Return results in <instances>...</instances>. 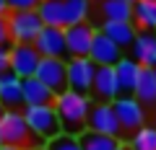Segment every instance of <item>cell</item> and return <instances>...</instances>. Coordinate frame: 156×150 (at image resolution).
I'll return each instance as SVG.
<instances>
[{
  "instance_id": "83f0119b",
  "label": "cell",
  "mask_w": 156,
  "mask_h": 150,
  "mask_svg": "<svg viewBox=\"0 0 156 150\" xmlns=\"http://www.w3.org/2000/svg\"><path fill=\"white\" fill-rule=\"evenodd\" d=\"M11 47H0V75L11 72Z\"/></svg>"
},
{
  "instance_id": "603a6c76",
  "label": "cell",
  "mask_w": 156,
  "mask_h": 150,
  "mask_svg": "<svg viewBox=\"0 0 156 150\" xmlns=\"http://www.w3.org/2000/svg\"><path fill=\"white\" fill-rule=\"evenodd\" d=\"M78 140H81V148H83V150H117L120 145H122V140L109 137V135L91 132V129H86Z\"/></svg>"
},
{
  "instance_id": "5bb4252c",
  "label": "cell",
  "mask_w": 156,
  "mask_h": 150,
  "mask_svg": "<svg viewBox=\"0 0 156 150\" xmlns=\"http://www.w3.org/2000/svg\"><path fill=\"white\" fill-rule=\"evenodd\" d=\"M91 13H96L101 18V23L133 21V5L130 3H122V0H96V5L91 3Z\"/></svg>"
},
{
  "instance_id": "9a60e30c",
  "label": "cell",
  "mask_w": 156,
  "mask_h": 150,
  "mask_svg": "<svg viewBox=\"0 0 156 150\" xmlns=\"http://www.w3.org/2000/svg\"><path fill=\"white\" fill-rule=\"evenodd\" d=\"M140 70L143 67L133 60V57L125 55L122 60L115 65V75H117V85H120V96H135V85H138Z\"/></svg>"
},
{
  "instance_id": "ffe728a7",
  "label": "cell",
  "mask_w": 156,
  "mask_h": 150,
  "mask_svg": "<svg viewBox=\"0 0 156 150\" xmlns=\"http://www.w3.org/2000/svg\"><path fill=\"white\" fill-rule=\"evenodd\" d=\"M39 18L44 26H57V28H65L68 26V18H65V0H42L37 8Z\"/></svg>"
},
{
  "instance_id": "9c48e42d",
  "label": "cell",
  "mask_w": 156,
  "mask_h": 150,
  "mask_svg": "<svg viewBox=\"0 0 156 150\" xmlns=\"http://www.w3.org/2000/svg\"><path fill=\"white\" fill-rule=\"evenodd\" d=\"M99 28L94 23H76V26L65 28V42H68V60L70 57H89L91 55V44Z\"/></svg>"
},
{
  "instance_id": "f1b7e54d",
  "label": "cell",
  "mask_w": 156,
  "mask_h": 150,
  "mask_svg": "<svg viewBox=\"0 0 156 150\" xmlns=\"http://www.w3.org/2000/svg\"><path fill=\"white\" fill-rule=\"evenodd\" d=\"M0 47H11V31H8V16H0Z\"/></svg>"
},
{
  "instance_id": "52a82bcc",
  "label": "cell",
  "mask_w": 156,
  "mask_h": 150,
  "mask_svg": "<svg viewBox=\"0 0 156 150\" xmlns=\"http://www.w3.org/2000/svg\"><path fill=\"white\" fill-rule=\"evenodd\" d=\"M34 78H39L55 96L68 91V60H57V57H42L39 70Z\"/></svg>"
},
{
  "instance_id": "8d00e7d4",
  "label": "cell",
  "mask_w": 156,
  "mask_h": 150,
  "mask_svg": "<svg viewBox=\"0 0 156 150\" xmlns=\"http://www.w3.org/2000/svg\"><path fill=\"white\" fill-rule=\"evenodd\" d=\"M154 75H156V67H154Z\"/></svg>"
},
{
  "instance_id": "74e56055",
  "label": "cell",
  "mask_w": 156,
  "mask_h": 150,
  "mask_svg": "<svg viewBox=\"0 0 156 150\" xmlns=\"http://www.w3.org/2000/svg\"><path fill=\"white\" fill-rule=\"evenodd\" d=\"M91 3H94V0H91Z\"/></svg>"
},
{
  "instance_id": "3957f363",
  "label": "cell",
  "mask_w": 156,
  "mask_h": 150,
  "mask_svg": "<svg viewBox=\"0 0 156 150\" xmlns=\"http://www.w3.org/2000/svg\"><path fill=\"white\" fill-rule=\"evenodd\" d=\"M23 117L29 122V129L42 145H47L50 140L62 135L60 117H57L55 106H23Z\"/></svg>"
},
{
  "instance_id": "d6986e66",
  "label": "cell",
  "mask_w": 156,
  "mask_h": 150,
  "mask_svg": "<svg viewBox=\"0 0 156 150\" xmlns=\"http://www.w3.org/2000/svg\"><path fill=\"white\" fill-rule=\"evenodd\" d=\"M52 104H55V93L39 78L23 80V106H52Z\"/></svg>"
},
{
  "instance_id": "ac0fdd59",
  "label": "cell",
  "mask_w": 156,
  "mask_h": 150,
  "mask_svg": "<svg viewBox=\"0 0 156 150\" xmlns=\"http://www.w3.org/2000/svg\"><path fill=\"white\" fill-rule=\"evenodd\" d=\"M0 101L5 109H18L23 106V80L13 72L0 75Z\"/></svg>"
},
{
  "instance_id": "6da1fadb",
  "label": "cell",
  "mask_w": 156,
  "mask_h": 150,
  "mask_svg": "<svg viewBox=\"0 0 156 150\" xmlns=\"http://www.w3.org/2000/svg\"><path fill=\"white\" fill-rule=\"evenodd\" d=\"M55 111L60 117V127L62 135H73V137H81V135L89 129V111H91V96H81L65 91V93L55 96Z\"/></svg>"
},
{
  "instance_id": "4dcf8cb0",
  "label": "cell",
  "mask_w": 156,
  "mask_h": 150,
  "mask_svg": "<svg viewBox=\"0 0 156 150\" xmlns=\"http://www.w3.org/2000/svg\"><path fill=\"white\" fill-rule=\"evenodd\" d=\"M0 150H23V148H13V145H3Z\"/></svg>"
},
{
  "instance_id": "8992f818",
  "label": "cell",
  "mask_w": 156,
  "mask_h": 150,
  "mask_svg": "<svg viewBox=\"0 0 156 150\" xmlns=\"http://www.w3.org/2000/svg\"><path fill=\"white\" fill-rule=\"evenodd\" d=\"M112 106H115V114L120 119V127L125 135H133L140 127H146V106L135 96H120Z\"/></svg>"
},
{
  "instance_id": "484cf974",
  "label": "cell",
  "mask_w": 156,
  "mask_h": 150,
  "mask_svg": "<svg viewBox=\"0 0 156 150\" xmlns=\"http://www.w3.org/2000/svg\"><path fill=\"white\" fill-rule=\"evenodd\" d=\"M47 150H83L81 148V140L73 137V135H60V137L50 140L47 142Z\"/></svg>"
},
{
  "instance_id": "d4e9b609",
  "label": "cell",
  "mask_w": 156,
  "mask_h": 150,
  "mask_svg": "<svg viewBox=\"0 0 156 150\" xmlns=\"http://www.w3.org/2000/svg\"><path fill=\"white\" fill-rule=\"evenodd\" d=\"M130 150H156V124H146L128 137Z\"/></svg>"
},
{
  "instance_id": "7a4b0ae2",
  "label": "cell",
  "mask_w": 156,
  "mask_h": 150,
  "mask_svg": "<svg viewBox=\"0 0 156 150\" xmlns=\"http://www.w3.org/2000/svg\"><path fill=\"white\" fill-rule=\"evenodd\" d=\"M0 137H3V145H13V148H23V150L42 145L29 129L23 111L18 109H5V114L0 117Z\"/></svg>"
},
{
  "instance_id": "277c9868",
  "label": "cell",
  "mask_w": 156,
  "mask_h": 150,
  "mask_svg": "<svg viewBox=\"0 0 156 150\" xmlns=\"http://www.w3.org/2000/svg\"><path fill=\"white\" fill-rule=\"evenodd\" d=\"M44 23L37 11H11L8 13V31H11V44H34L42 34Z\"/></svg>"
},
{
  "instance_id": "4316f807",
  "label": "cell",
  "mask_w": 156,
  "mask_h": 150,
  "mask_svg": "<svg viewBox=\"0 0 156 150\" xmlns=\"http://www.w3.org/2000/svg\"><path fill=\"white\" fill-rule=\"evenodd\" d=\"M42 0H8L11 11H37Z\"/></svg>"
},
{
  "instance_id": "cb8c5ba5",
  "label": "cell",
  "mask_w": 156,
  "mask_h": 150,
  "mask_svg": "<svg viewBox=\"0 0 156 150\" xmlns=\"http://www.w3.org/2000/svg\"><path fill=\"white\" fill-rule=\"evenodd\" d=\"M91 16V0H65V18L68 26H76V23H86ZM65 26V28H68Z\"/></svg>"
},
{
  "instance_id": "f546056e",
  "label": "cell",
  "mask_w": 156,
  "mask_h": 150,
  "mask_svg": "<svg viewBox=\"0 0 156 150\" xmlns=\"http://www.w3.org/2000/svg\"><path fill=\"white\" fill-rule=\"evenodd\" d=\"M11 8H8V0H0V16H8Z\"/></svg>"
},
{
  "instance_id": "d590c367",
  "label": "cell",
  "mask_w": 156,
  "mask_h": 150,
  "mask_svg": "<svg viewBox=\"0 0 156 150\" xmlns=\"http://www.w3.org/2000/svg\"><path fill=\"white\" fill-rule=\"evenodd\" d=\"M0 148H3V137H0Z\"/></svg>"
},
{
  "instance_id": "4fadbf2b",
  "label": "cell",
  "mask_w": 156,
  "mask_h": 150,
  "mask_svg": "<svg viewBox=\"0 0 156 150\" xmlns=\"http://www.w3.org/2000/svg\"><path fill=\"white\" fill-rule=\"evenodd\" d=\"M91 96L101 104H115L120 98V85H117V75L115 67H99L94 78V88H91Z\"/></svg>"
},
{
  "instance_id": "7402d4cb",
  "label": "cell",
  "mask_w": 156,
  "mask_h": 150,
  "mask_svg": "<svg viewBox=\"0 0 156 150\" xmlns=\"http://www.w3.org/2000/svg\"><path fill=\"white\" fill-rule=\"evenodd\" d=\"M133 23L138 31H156V0H138L133 5Z\"/></svg>"
},
{
  "instance_id": "7c38bea8",
  "label": "cell",
  "mask_w": 156,
  "mask_h": 150,
  "mask_svg": "<svg viewBox=\"0 0 156 150\" xmlns=\"http://www.w3.org/2000/svg\"><path fill=\"white\" fill-rule=\"evenodd\" d=\"M91 62H94L96 67H115L117 62L122 60V49L115 44V42L107 36V34H101V31H96V36H94V44H91Z\"/></svg>"
},
{
  "instance_id": "1f68e13d",
  "label": "cell",
  "mask_w": 156,
  "mask_h": 150,
  "mask_svg": "<svg viewBox=\"0 0 156 150\" xmlns=\"http://www.w3.org/2000/svg\"><path fill=\"white\" fill-rule=\"evenodd\" d=\"M117 150H130V145H125V142H122V145H120V148H117Z\"/></svg>"
},
{
  "instance_id": "e575fe53",
  "label": "cell",
  "mask_w": 156,
  "mask_h": 150,
  "mask_svg": "<svg viewBox=\"0 0 156 150\" xmlns=\"http://www.w3.org/2000/svg\"><path fill=\"white\" fill-rule=\"evenodd\" d=\"M122 3H130V5H135V3H138V0H122Z\"/></svg>"
},
{
  "instance_id": "836d02e7",
  "label": "cell",
  "mask_w": 156,
  "mask_h": 150,
  "mask_svg": "<svg viewBox=\"0 0 156 150\" xmlns=\"http://www.w3.org/2000/svg\"><path fill=\"white\" fill-rule=\"evenodd\" d=\"M3 114H5V106H3V101H0V117H3Z\"/></svg>"
},
{
  "instance_id": "8fae6325",
  "label": "cell",
  "mask_w": 156,
  "mask_h": 150,
  "mask_svg": "<svg viewBox=\"0 0 156 150\" xmlns=\"http://www.w3.org/2000/svg\"><path fill=\"white\" fill-rule=\"evenodd\" d=\"M34 49L42 57H57V60H68V42H65V28L57 26H44L42 34L34 42Z\"/></svg>"
},
{
  "instance_id": "30bf717a",
  "label": "cell",
  "mask_w": 156,
  "mask_h": 150,
  "mask_svg": "<svg viewBox=\"0 0 156 150\" xmlns=\"http://www.w3.org/2000/svg\"><path fill=\"white\" fill-rule=\"evenodd\" d=\"M39 62H42V55L34 49V44H13L11 47V72L18 75L21 80L37 75Z\"/></svg>"
},
{
  "instance_id": "44dd1931",
  "label": "cell",
  "mask_w": 156,
  "mask_h": 150,
  "mask_svg": "<svg viewBox=\"0 0 156 150\" xmlns=\"http://www.w3.org/2000/svg\"><path fill=\"white\" fill-rule=\"evenodd\" d=\"M135 98L146 109H156V75H154V67H143L140 70L138 85H135Z\"/></svg>"
},
{
  "instance_id": "e0dca14e",
  "label": "cell",
  "mask_w": 156,
  "mask_h": 150,
  "mask_svg": "<svg viewBox=\"0 0 156 150\" xmlns=\"http://www.w3.org/2000/svg\"><path fill=\"white\" fill-rule=\"evenodd\" d=\"M101 34H107L112 42H115L120 49H130L138 36V26L133 21H117V23H101L99 26Z\"/></svg>"
},
{
  "instance_id": "d6a6232c",
  "label": "cell",
  "mask_w": 156,
  "mask_h": 150,
  "mask_svg": "<svg viewBox=\"0 0 156 150\" xmlns=\"http://www.w3.org/2000/svg\"><path fill=\"white\" fill-rule=\"evenodd\" d=\"M29 150H47V145H39V148H29Z\"/></svg>"
},
{
  "instance_id": "5b68a950",
  "label": "cell",
  "mask_w": 156,
  "mask_h": 150,
  "mask_svg": "<svg viewBox=\"0 0 156 150\" xmlns=\"http://www.w3.org/2000/svg\"><path fill=\"white\" fill-rule=\"evenodd\" d=\"M99 67L91 62V57H70L68 60V91L81 96H91L94 78Z\"/></svg>"
},
{
  "instance_id": "ba28073f",
  "label": "cell",
  "mask_w": 156,
  "mask_h": 150,
  "mask_svg": "<svg viewBox=\"0 0 156 150\" xmlns=\"http://www.w3.org/2000/svg\"><path fill=\"white\" fill-rule=\"evenodd\" d=\"M89 129L91 132H99V135H109V137H117L122 140V127H120V119L115 114V106L112 104H91V111H89Z\"/></svg>"
},
{
  "instance_id": "2e32d148",
  "label": "cell",
  "mask_w": 156,
  "mask_h": 150,
  "mask_svg": "<svg viewBox=\"0 0 156 150\" xmlns=\"http://www.w3.org/2000/svg\"><path fill=\"white\" fill-rule=\"evenodd\" d=\"M130 57L140 67H156V31H138L130 47Z\"/></svg>"
}]
</instances>
